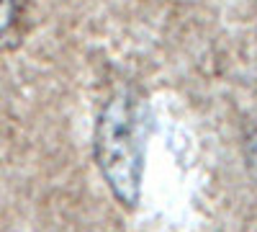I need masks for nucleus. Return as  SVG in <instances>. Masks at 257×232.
<instances>
[{"instance_id": "2", "label": "nucleus", "mask_w": 257, "mask_h": 232, "mask_svg": "<svg viewBox=\"0 0 257 232\" xmlns=\"http://www.w3.org/2000/svg\"><path fill=\"white\" fill-rule=\"evenodd\" d=\"M16 26V0H0V47L11 39Z\"/></svg>"}, {"instance_id": "1", "label": "nucleus", "mask_w": 257, "mask_h": 232, "mask_svg": "<svg viewBox=\"0 0 257 232\" xmlns=\"http://www.w3.org/2000/svg\"><path fill=\"white\" fill-rule=\"evenodd\" d=\"M147 126V106L132 91L113 93L98 114L95 163L111 194L123 206H134L142 194Z\"/></svg>"}]
</instances>
